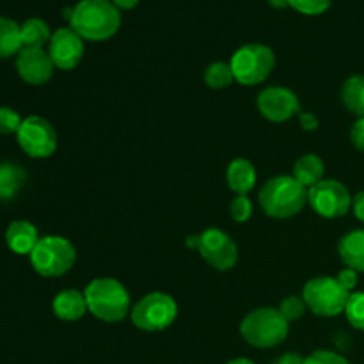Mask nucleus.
<instances>
[{
	"label": "nucleus",
	"mask_w": 364,
	"mask_h": 364,
	"mask_svg": "<svg viewBox=\"0 0 364 364\" xmlns=\"http://www.w3.org/2000/svg\"><path fill=\"white\" fill-rule=\"evenodd\" d=\"M338 252L347 269L364 272V230H355L345 235L338 245Z\"/></svg>",
	"instance_id": "17"
},
{
	"label": "nucleus",
	"mask_w": 364,
	"mask_h": 364,
	"mask_svg": "<svg viewBox=\"0 0 364 364\" xmlns=\"http://www.w3.org/2000/svg\"><path fill=\"white\" fill-rule=\"evenodd\" d=\"M230 215L235 223H247L252 215V201L245 194H238L230 205Z\"/></svg>",
	"instance_id": "28"
},
{
	"label": "nucleus",
	"mask_w": 364,
	"mask_h": 364,
	"mask_svg": "<svg viewBox=\"0 0 364 364\" xmlns=\"http://www.w3.org/2000/svg\"><path fill=\"white\" fill-rule=\"evenodd\" d=\"M240 334L252 347L272 348L287 340L288 322L279 309L259 308L242 320Z\"/></svg>",
	"instance_id": "4"
},
{
	"label": "nucleus",
	"mask_w": 364,
	"mask_h": 364,
	"mask_svg": "<svg viewBox=\"0 0 364 364\" xmlns=\"http://www.w3.org/2000/svg\"><path fill=\"white\" fill-rule=\"evenodd\" d=\"M352 210H354V215L364 223V191L358 192L355 198H352Z\"/></svg>",
	"instance_id": "34"
},
{
	"label": "nucleus",
	"mask_w": 364,
	"mask_h": 364,
	"mask_svg": "<svg viewBox=\"0 0 364 364\" xmlns=\"http://www.w3.org/2000/svg\"><path fill=\"white\" fill-rule=\"evenodd\" d=\"M299 119H301V127L304 128V130L313 132V130H316V128H318V117H316L315 114L302 112L301 116H299Z\"/></svg>",
	"instance_id": "33"
},
{
	"label": "nucleus",
	"mask_w": 364,
	"mask_h": 364,
	"mask_svg": "<svg viewBox=\"0 0 364 364\" xmlns=\"http://www.w3.org/2000/svg\"><path fill=\"white\" fill-rule=\"evenodd\" d=\"M27 181V173L23 167L13 162L0 164V199H13Z\"/></svg>",
	"instance_id": "20"
},
{
	"label": "nucleus",
	"mask_w": 364,
	"mask_h": 364,
	"mask_svg": "<svg viewBox=\"0 0 364 364\" xmlns=\"http://www.w3.org/2000/svg\"><path fill=\"white\" fill-rule=\"evenodd\" d=\"M272 364H304V358L299 354H295V352H288V354L277 358Z\"/></svg>",
	"instance_id": "35"
},
{
	"label": "nucleus",
	"mask_w": 364,
	"mask_h": 364,
	"mask_svg": "<svg viewBox=\"0 0 364 364\" xmlns=\"http://www.w3.org/2000/svg\"><path fill=\"white\" fill-rule=\"evenodd\" d=\"M323 160L318 155H304L295 162L294 166V174L291 176L299 181L301 185H304L306 188L315 187L316 183L323 180Z\"/></svg>",
	"instance_id": "19"
},
{
	"label": "nucleus",
	"mask_w": 364,
	"mask_h": 364,
	"mask_svg": "<svg viewBox=\"0 0 364 364\" xmlns=\"http://www.w3.org/2000/svg\"><path fill=\"white\" fill-rule=\"evenodd\" d=\"M70 27L85 41H105L121 27V13L110 0H80L71 9Z\"/></svg>",
	"instance_id": "1"
},
{
	"label": "nucleus",
	"mask_w": 364,
	"mask_h": 364,
	"mask_svg": "<svg viewBox=\"0 0 364 364\" xmlns=\"http://www.w3.org/2000/svg\"><path fill=\"white\" fill-rule=\"evenodd\" d=\"M53 313L64 322H75L80 320L87 313V302L84 294L78 290H63L53 299Z\"/></svg>",
	"instance_id": "16"
},
{
	"label": "nucleus",
	"mask_w": 364,
	"mask_h": 364,
	"mask_svg": "<svg viewBox=\"0 0 364 364\" xmlns=\"http://www.w3.org/2000/svg\"><path fill=\"white\" fill-rule=\"evenodd\" d=\"M235 80L242 85L262 84L276 66L274 52L262 43H247L233 53L230 60Z\"/></svg>",
	"instance_id": "5"
},
{
	"label": "nucleus",
	"mask_w": 364,
	"mask_h": 364,
	"mask_svg": "<svg viewBox=\"0 0 364 364\" xmlns=\"http://www.w3.org/2000/svg\"><path fill=\"white\" fill-rule=\"evenodd\" d=\"M279 311H281V315L284 316V320L290 323V322H294V320L302 318V316H304V313L308 311V306H306L304 299L302 297L290 295V297H287L279 304Z\"/></svg>",
	"instance_id": "26"
},
{
	"label": "nucleus",
	"mask_w": 364,
	"mask_h": 364,
	"mask_svg": "<svg viewBox=\"0 0 364 364\" xmlns=\"http://www.w3.org/2000/svg\"><path fill=\"white\" fill-rule=\"evenodd\" d=\"M258 109L265 119L283 123L301 110L297 95L287 87H267L258 96Z\"/></svg>",
	"instance_id": "13"
},
{
	"label": "nucleus",
	"mask_w": 364,
	"mask_h": 364,
	"mask_svg": "<svg viewBox=\"0 0 364 364\" xmlns=\"http://www.w3.org/2000/svg\"><path fill=\"white\" fill-rule=\"evenodd\" d=\"M336 279L340 281L341 287L347 288V290L352 294V290H354L355 284H358V272L352 269H343L340 274H338Z\"/></svg>",
	"instance_id": "32"
},
{
	"label": "nucleus",
	"mask_w": 364,
	"mask_h": 364,
	"mask_svg": "<svg viewBox=\"0 0 364 364\" xmlns=\"http://www.w3.org/2000/svg\"><path fill=\"white\" fill-rule=\"evenodd\" d=\"M348 297L350 291L341 287L336 277H315L308 281L302 290V299L308 309L326 318L345 313Z\"/></svg>",
	"instance_id": "7"
},
{
	"label": "nucleus",
	"mask_w": 364,
	"mask_h": 364,
	"mask_svg": "<svg viewBox=\"0 0 364 364\" xmlns=\"http://www.w3.org/2000/svg\"><path fill=\"white\" fill-rule=\"evenodd\" d=\"M304 364H350L343 355L331 350H316L304 358Z\"/></svg>",
	"instance_id": "30"
},
{
	"label": "nucleus",
	"mask_w": 364,
	"mask_h": 364,
	"mask_svg": "<svg viewBox=\"0 0 364 364\" xmlns=\"http://www.w3.org/2000/svg\"><path fill=\"white\" fill-rule=\"evenodd\" d=\"M228 364H255V363L249 361V359L245 358H240V359H233V361H230Z\"/></svg>",
	"instance_id": "39"
},
{
	"label": "nucleus",
	"mask_w": 364,
	"mask_h": 364,
	"mask_svg": "<svg viewBox=\"0 0 364 364\" xmlns=\"http://www.w3.org/2000/svg\"><path fill=\"white\" fill-rule=\"evenodd\" d=\"M259 206L274 219H288L297 215L308 203V188L294 176H276L259 191Z\"/></svg>",
	"instance_id": "2"
},
{
	"label": "nucleus",
	"mask_w": 364,
	"mask_h": 364,
	"mask_svg": "<svg viewBox=\"0 0 364 364\" xmlns=\"http://www.w3.org/2000/svg\"><path fill=\"white\" fill-rule=\"evenodd\" d=\"M23 48H43L52 39L48 23L41 18H28L20 25Z\"/></svg>",
	"instance_id": "21"
},
{
	"label": "nucleus",
	"mask_w": 364,
	"mask_h": 364,
	"mask_svg": "<svg viewBox=\"0 0 364 364\" xmlns=\"http://www.w3.org/2000/svg\"><path fill=\"white\" fill-rule=\"evenodd\" d=\"M87 311L102 322H121L130 313V295L127 288L112 277L91 281L84 291Z\"/></svg>",
	"instance_id": "3"
},
{
	"label": "nucleus",
	"mask_w": 364,
	"mask_h": 364,
	"mask_svg": "<svg viewBox=\"0 0 364 364\" xmlns=\"http://www.w3.org/2000/svg\"><path fill=\"white\" fill-rule=\"evenodd\" d=\"M269 4L272 7H276V9H284V7H290L288 0H269Z\"/></svg>",
	"instance_id": "37"
},
{
	"label": "nucleus",
	"mask_w": 364,
	"mask_h": 364,
	"mask_svg": "<svg viewBox=\"0 0 364 364\" xmlns=\"http://www.w3.org/2000/svg\"><path fill=\"white\" fill-rule=\"evenodd\" d=\"M23 48L20 25L14 20L0 16V59L14 55Z\"/></svg>",
	"instance_id": "22"
},
{
	"label": "nucleus",
	"mask_w": 364,
	"mask_h": 364,
	"mask_svg": "<svg viewBox=\"0 0 364 364\" xmlns=\"http://www.w3.org/2000/svg\"><path fill=\"white\" fill-rule=\"evenodd\" d=\"M6 242L16 255H31L39 242L38 230L27 220H14L6 231Z\"/></svg>",
	"instance_id": "15"
},
{
	"label": "nucleus",
	"mask_w": 364,
	"mask_h": 364,
	"mask_svg": "<svg viewBox=\"0 0 364 364\" xmlns=\"http://www.w3.org/2000/svg\"><path fill=\"white\" fill-rule=\"evenodd\" d=\"M21 123H23V119L16 110L11 109V107H0V134H18Z\"/></svg>",
	"instance_id": "29"
},
{
	"label": "nucleus",
	"mask_w": 364,
	"mask_h": 364,
	"mask_svg": "<svg viewBox=\"0 0 364 364\" xmlns=\"http://www.w3.org/2000/svg\"><path fill=\"white\" fill-rule=\"evenodd\" d=\"M343 105L355 116L364 117V75H354L341 87Z\"/></svg>",
	"instance_id": "23"
},
{
	"label": "nucleus",
	"mask_w": 364,
	"mask_h": 364,
	"mask_svg": "<svg viewBox=\"0 0 364 364\" xmlns=\"http://www.w3.org/2000/svg\"><path fill=\"white\" fill-rule=\"evenodd\" d=\"M75 258H77V252L71 242L55 235L39 238L34 251L31 252L32 267L36 272L45 277H59L70 272Z\"/></svg>",
	"instance_id": "6"
},
{
	"label": "nucleus",
	"mask_w": 364,
	"mask_h": 364,
	"mask_svg": "<svg viewBox=\"0 0 364 364\" xmlns=\"http://www.w3.org/2000/svg\"><path fill=\"white\" fill-rule=\"evenodd\" d=\"M187 247H191V249H199V237H198V235H196V237H188Z\"/></svg>",
	"instance_id": "38"
},
{
	"label": "nucleus",
	"mask_w": 364,
	"mask_h": 364,
	"mask_svg": "<svg viewBox=\"0 0 364 364\" xmlns=\"http://www.w3.org/2000/svg\"><path fill=\"white\" fill-rule=\"evenodd\" d=\"M308 203L320 217L336 219L352 208V196L340 181L322 180L308 191Z\"/></svg>",
	"instance_id": "9"
},
{
	"label": "nucleus",
	"mask_w": 364,
	"mask_h": 364,
	"mask_svg": "<svg viewBox=\"0 0 364 364\" xmlns=\"http://www.w3.org/2000/svg\"><path fill=\"white\" fill-rule=\"evenodd\" d=\"M53 63L43 48H21L16 57V70L27 84L43 85L52 78Z\"/></svg>",
	"instance_id": "14"
},
{
	"label": "nucleus",
	"mask_w": 364,
	"mask_h": 364,
	"mask_svg": "<svg viewBox=\"0 0 364 364\" xmlns=\"http://www.w3.org/2000/svg\"><path fill=\"white\" fill-rule=\"evenodd\" d=\"M350 141L359 151H364V117H359L350 130Z\"/></svg>",
	"instance_id": "31"
},
{
	"label": "nucleus",
	"mask_w": 364,
	"mask_h": 364,
	"mask_svg": "<svg viewBox=\"0 0 364 364\" xmlns=\"http://www.w3.org/2000/svg\"><path fill=\"white\" fill-rule=\"evenodd\" d=\"M48 55L59 70H73L84 57V39L71 27L57 28L48 43Z\"/></svg>",
	"instance_id": "12"
},
{
	"label": "nucleus",
	"mask_w": 364,
	"mask_h": 364,
	"mask_svg": "<svg viewBox=\"0 0 364 364\" xmlns=\"http://www.w3.org/2000/svg\"><path fill=\"white\" fill-rule=\"evenodd\" d=\"M110 2L114 4V6L117 7V9H124V11H130L134 9L135 6L139 4V0H110Z\"/></svg>",
	"instance_id": "36"
},
{
	"label": "nucleus",
	"mask_w": 364,
	"mask_h": 364,
	"mask_svg": "<svg viewBox=\"0 0 364 364\" xmlns=\"http://www.w3.org/2000/svg\"><path fill=\"white\" fill-rule=\"evenodd\" d=\"M345 315L354 329L364 331V291H352L345 308Z\"/></svg>",
	"instance_id": "25"
},
{
	"label": "nucleus",
	"mask_w": 364,
	"mask_h": 364,
	"mask_svg": "<svg viewBox=\"0 0 364 364\" xmlns=\"http://www.w3.org/2000/svg\"><path fill=\"white\" fill-rule=\"evenodd\" d=\"M291 9L308 16H318L331 7L333 0H288Z\"/></svg>",
	"instance_id": "27"
},
{
	"label": "nucleus",
	"mask_w": 364,
	"mask_h": 364,
	"mask_svg": "<svg viewBox=\"0 0 364 364\" xmlns=\"http://www.w3.org/2000/svg\"><path fill=\"white\" fill-rule=\"evenodd\" d=\"M16 135L21 149L34 159H46L57 148V134L45 117L31 116L23 119Z\"/></svg>",
	"instance_id": "10"
},
{
	"label": "nucleus",
	"mask_w": 364,
	"mask_h": 364,
	"mask_svg": "<svg viewBox=\"0 0 364 364\" xmlns=\"http://www.w3.org/2000/svg\"><path fill=\"white\" fill-rule=\"evenodd\" d=\"M130 315L135 327L148 333H156L173 326L178 315V306L171 295L153 291L134 306Z\"/></svg>",
	"instance_id": "8"
},
{
	"label": "nucleus",
	"mask_w": 364,
	"mask_h": 364,
	"mask_svg": "<svg viewBox=\"0 0 364 364\" xmlns=\"http://www.w3.org/2000/svg\"><path fill=\"white\" fill-rule=\"evenodd\" d=\"M198 251L201 252L210 267L220 270V272L233 269L238 262L237 244L231 240L230 235L217 228H208L199 235Z\"/></svg>",
	"instance_id": "11"
},
{
	"label": "nucleus",
	"mask_w": 364,
	"mask_h": 364,
	"mask_svg": "<svg viewBox=\"0 0 364 364\" xmlns=\"http://www.w3.org/2000/svg\"><path fill=\"white\" fill-rule=\"evenodd\" d=\"M205 82L212 89H226L235 82L230 63H213L206 68Z\"/></svg>",
	"instance_id": "24"
},
{
	"label": "nucleus",
	"mask_w": 364,
	"mask_h": 364,
	"mask_svg": "<svg viewBox=\"0 0 364 364\" xmlns=\"http://www.w3.org/2000/svg\"><path fill=\"white\" fill-rule=\"evenodd\" d=\"M256 169L249 160L237 159L230 164L226 171V180L231 191L237 194H245L251 192L256 185Z\"/></svg>",
	"instance_id": "18"
}]
</instances>
